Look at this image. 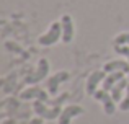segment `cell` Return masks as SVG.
Segmentation results:
<instances>
[{
    "label": "cell",
    "mask_w": 129,
    "mask_h": 124,
    "mask_svg": "<svg viewBox=\"0 0 129 124\" xmlns=\"http://www.w3.org/2000/svg\"><path fill=\"white\" fill-rule=\"evenodd\" d=\"M126 87H127V82H126L124 78H121L119 82H118L116 85L113 87V90H111V96H113V100H114V101H119V100L123 98L121 95H123V90L126 88Z\"/></svg>",
    "instance_id": "obj_11"
},
{
    "label": "cell",
    "mask_w": 129,
    "mask_h": 124,
    "mask_svg": "<svg viewBox=\"0 0 129 124\" xmlns=\"http://www.w3.org/2000/svg\"><path fill=\"white\" fill-rule=\"evenodd\" d=\"M33 108H35L36 114H38L39 118H44V119H56L57 116H60V113H62L60 106H54L52 109L46 108V106H44V101H41V100H36Z\"/></svg>",
    "instance_id": "obj_1"
},
{
    "label": "cell",
    "mask_w": 129,
    "mask_h": 124,
    "mask_svg": "<svg viewBox=\"0 0 129 124\" xmlns=\"http://www.w3.org/2000/svg\"><path fill=\"white\" fill-rule=\"evenodd\" d=\"M60 34H62V25L60 23H54L49 28V31L39 38V44L41 46H52L54 43H57Z\"/></svg>",
    "instance_id": "obj_2"
},
{
    "label": "cell",
    "mask_w": 129,
    "mask_h": 124,
    "mask_svg": "<svg viewBox=\"0 0 129 124\" xmlns=\"http://www.w3.org/2000/svg\"><path fill=\"white\" fill-rule=\"evenodd\" d=\"M106 78V72H91L90 78H88L87 82V93L88 95H95V92H96V85L101 82V80Z\"/></svg>",
    "instance_id": "obj_8"
},
{
    "label": "cell",
    "mask_w": 129,
    "mask_h": 124,
    "mask_svg": "<svg viewBox=\"0 0 129 124\" xmlns=\"http://www.w3.org/2000/svg\"><path fill=\"white\" fill-rule=\"evenodd\" d=\"M119 108H121V111H127L129 109V85L126 87V96H124V100L121 101Z\"/></svg>",
    "instance_id": "obj_13"
},
{
    "label": "cell",
    "mask_w": 129,
    "mask_h": 124,
    "mask_svg": "<svg viewBox=\"0 0 129 124\" xmlns=\"http://www.w3.org/2000/svg\"><path fill=\"white\" fill-rule=\"evenodd\" d=\"M82 113L83 108H80V106H67L66 109H62V113L59 116V124H70V119L74 116H79Z\"/></svg>",
    "instance_id": "obj_7"
},
{
    "label": "cell",
    "mask_w": 129,
    "mask_h": 124,
    "mask_svg": "<svg viewBox=\"0 0 129 124\" xmlns=\"http://www.w3.org/2000/svg\"><path fill=\"white\" fill-rule=\"evenodd\" d=\"M121 78H124V72H113V73H110V75L105 78L103 90H105V92H110V90H113V87L116 85V83L119 82Z\"/></svg>",
    "instance_id": "obj_10"
},
{
    "label": "cell",
    "mask_w": 129,
    "mask_h": 124,
    "mask_svg": "<svg viewBox=\"0 0 129 124\" xmlns=\"http://www.w3.org/2000/svg\"><path fill=\"white\" fill-rule=\"evenodd\" d=\"M28 124H43V121H41V118H39V119H33V121H29Z\"/></svg>",
    "instance_id": "obj_15"
},
{
    "label": "cell",
    "mask_w": 129,
    "mask_h": 124,
    "mask_svg": "<svg viewBox=\"0 0 129 124\" xmlns=\"http://www.w3.org/2000/svg\"><path fill=\"white\" fill-rule=\"evenodd\" d=\"M69 77H70L69 72H57V73H54V75L47 80V88H49L51 95H56V93H57V88H59V83L66 82Z\"/></svg>",
    "instance_id": "obj_6"
},
{
    "label": "cell",
    "mask_w": 129,
    "mask_h": 124,
    "mask_svg": "<svg viewBox=\"0 0 129 124\" xmlns=\"http://www.w3.org/2000/svg\"><path fill=\"white\" fill-rule=\"evenodd\" d=\"M123 44H129V33H123L114 39V46H123Z\"/></svg>",
    "instance_id": "obj_12"
},
{
    "label": "cell",
    "mask_w": 129,
    "mask_h": 124,
    "mask_svg": "<svg viewBox=\"0 0 129 124\" xmlns=\"http://www.w3.org/2000/svg\"><path fill=\"white\" fill-rule=\"evenodd\" d=\"M47 72H49V64H47V61H46V59H39V65H38L36 73L26 77L25 83H38L39 80H43L44 77L47 75Z\"/></svg>",
    "instance_id": "obj_4"
},
{
    "label": "cell",
    "mask_w": 129,
    "mask_h": 124,
    "mask_svg": "<svg viewBox=\"0 0 129 124\" xmlns=\"http://www.w3.org/2000/svg\"><path fill=\"white\" fill-rule=\"evenodd\" d=\"M114 51L121 56H126L129 61V46H114Z\"/></svg>",
    "instance_id": "obj_14"
},
{
    "label": "cell",
    "mask_w": 129,
    "mask_h": 124,
    "mask_svg": "<svg viewBox=\"0 0 129 124\" xmlns=\"http://www.w3.org/2000/svg\"><path fill=\"white\" fill-rule=\"evenodd\" d=\"M105 72H129V62H124V61H113V62H108L105 65Z\"/></svg>",
    "instance_id": "obj_9"
},
{
    "label": "cell",
    "mask_w": 129,
    "mask_h": 124,
    "mask_svg": "<svg viewBox=\"0 0 129 124\" xmlns=\"http://www.w3.org/2000/svg\"><path fill=\"white\" fill-rule=\"evenodd\" d=\"M93 98L103 103V106H105V113H106V114H113V113L116 111V106H114V100H113V96H111V95H108V92H105V90H98V92H95Z\"/></svg>",
    "instance_id": "obj_3"
},
{
    "label": "cell",
    "mask_w": 129,
    "mask_h": 124,
    "mask_svg": "<svg viewBox=\"0 0 129 124\" xmlns=\"http://www.w3.org/2000/svg\"><path fill=\"white\" fill-rule=\"evenodd\" d=\"M60 25H62V41L64 43H70L74 38V25H72V18L69 15H64L60 18Z\"/></svg>",
    "instance_id": "obj_5"
}]
</instances>
